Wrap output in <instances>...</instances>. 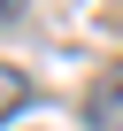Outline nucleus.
<instances>
[{
    "mask_svg": "<svg viewBox=\"0 0 123 131\" xmlns=\"http://www.w3.org/2000/svg\"><path fill=\"white\" fill-rule=\"evenodd\" d=\"M92 123H100V131H115V123H123V77L108 85V100L92 93Z\"/></svg>",
    "mask_w": 123,
    "mask_h": 131,
    "instance_id": "1",
    "label": "nucleus"
},
{
    "mask_svg": "<svg viewBox=\"0 0 123 131\" xmlns=\"http://www.w3.org/2000/svg\"><path fill=\"white\" fill-rule=\"evenodd\" d=\"M23 93H31V85L8 70V62H0V116H16V108H23Z\"/></svg>",
    "mask_w": 123,
    "mask_h": 131,
    "instance_id": "2",
    "label": "nucleus"
},
{
    "mask_svg": "<svg viewBox=\"0 0 123 131\" xmlns=\"http://www.w3.org/2000/svg\"><path fill=\"white\" fill-rule=\"evenodd\" d=\"M16 16H23V0H0V23H16Z\"/></svg>",
    "mask_w": 123,
    "mask_h": 131,
    "instance_id": "3",
    "label": "nucleus"
}]
</instances>
